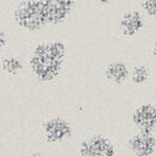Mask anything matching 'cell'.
I'll use <instances>...</instances> for the list:
<instances>
[{"label":"cell","instance_id":"obj_1","mask_svg":"<svg viewBox=\"0 0 156 156\" xmlns=\"http://www.w3.org/2000/svg\"><path fill=\"white\" fill-rule=\"evenodd\" d=\"M66 48L61 41L39 44L30 56V68L35 77L43 82L52 80L61 71Z\"/></svg>","mask_w":156,"mask_h":156},{"label":"cell","instance_id":"obj_2","mask_svg":"<svg viewBox=\"0 0 156 156\" xmlns=\"http://www.w3.org/2000/svg\"><path fill=\"white\" fill-rule=\"evenodd\" d=\"M13 18L18 26L28 30H38L48 23L40 0H26L18 4L15 9Z\"/></svg>","mask_w":156,"mask_h":156},{"label":"cell","instance_id":"obj_3","mask_svg":"<svg viewBox=\"0 0 156 156\" xmlns=\"http://www.w3.org/2000/svg\"><path fill=\"white\" fill-rule=\"evenodd\" d=\"M115 149L108 139L102 135H93L84 140L79 149V156H113Z\"/></svg>","mask_w":156,"mask_h":156},{"label":"cell","instance_id":"obj_4","mask_svg":"<svg viewBox=\"0 0 156 156\" xmlns=\"http://www.w3.org/2000/svg\"><path fill=\"white\" fill-rule=\"evenodd\" d=\"M45 11L48 23L58 24L71 12L74 0H40Z\"/></svg>","mask_w":156,"mask_h":156},{"label":"cell","instance_id":"obj_5","mask_svg":"<svg viewBox=\"0 0 156 156\" xmlns=\"http://www.w3.org/2000/svg\"><path fill=\"white\" fill-rule=\"evenodd\" d=\"M132 121L140 132H152L156 127V106L151 104L140 105L133 112Z\"/></svg>","mask_w":156,"mask_h":156},{"label":"cell","instance_id":"obj_6","mask_svg":"<svg viewBox=\"0 0 156 156\" xmlns=\"http://www.w3.org/2000/svg\"><path fill=\"white\" fill-rule=\"evenodd\" d=\"M129 149L135 156H151L156 149V139L151 132H140L129 140Z\"/></svg>","mask_w":156,"mask_h":156},{"label":"cell","instance_id":"obj_7","mask_svg":"<svg viewBox=\"0 0 156 156\" xmlns=\"http://www.w3.org/2000/svg\"><path fill=\"white\" fill-rule=\"evenodd\" d=\"M72 133L71 124L62 118H52L44 124L45 139L50 143L62 141Z\"/></svg>","mask_w":156,"mask_h":156},{"label":"cell","instance_id":"obj_8","mask_svg":"<svg viewBox=\"0 0 156 156\" xmlns=\"http://www.w3.org/2000/svg\"><path fill=\"white\" fill-rule=\"evenodd\" d=\"M143 17L138 11H129L124 13L119 21V28L126 35H134L143 28Z\"/></svg>","mask_w":156,"mask_h":156},{"label":"cell","instance_id":"obj_9","mask_svg":"<svg viewBox=\"0 0 156 156\" xmlns=\"http://www.w3.org/2000/svg\"><path fill=\"white\" fill-rule=\"evenodd\" d=\"M128 74H129V71H128L126 63H123L121 61L112 62L106 68V77L111 82L117 83V84L123 83L128 78Z\"/></svg>","mask_w":156,"mask_h":156},{"label":"cell","instance_id":"obj_10","mask_svg":"<svg viewBox=\"0 0 156 156\" xmlns=\"http://www.w3.org/2000/svg\"><path fill=\"white\" fill-rule=\"evenodd\" d=\"M1 67L6 73L15 74L23 67V65H22L21 60L17 58V57H6L5 60H2Z\"/></svg>","mask_w":156,"mask_h":156},{"label":"cell","instance_id":"obj_11","mask_svg":"<svg viewBox=\"0 0 156 156\" xmlns=\"http://www.w3.org/2000/svg\"><path fill=\"white\" fill-rule=\"evenodd\" d=\"M149 78V69L144 65H138L132 71V82L135 84H143Z\"/></svg>","mask_w":156,"mask_h":156},{"label":"cell","instance_id":"obj_12","mask_svg":"<svg viewBox=\"0 0 156 156\" xmlns=\"http://www.w3.org/2000/svg\"><path fill=\"white\" fill-rule=\"evenodd\" d=\"M143 7L147 15L156 17V0H144Z\"/></svg>","mask_w":156,"mask_h":156},{"label":"cell","instance_id":"obj_13","mask_svg":"<svg viewBox=\"0 0 156 156\" xmlns=\"http://www.w3.org/2000/svg\"><path fill=\"white\" fill-rule=\"evenodd\" d=\"M5 44H6V35L4 32L0 30V48L5 46Z\"/></svg>","mask_w":156,"mask_h":156},{"label":"cell","instance_id":"obj_14","mask_svg":"<svg viewBox=\"0 0 156 156\" xmlns=\"http://www.w3.org/2000/svg\"><path fill=\"white\" fill-rule=\"evenodd\" d=\"M29 156H45V155L41 154V152H33V154H30Z\"/></svg>","mask_w":156,"mask_h":156},{"label":"cell","instance_id":"obj_15","mask_svg":"<svg viewBox=\"0 0 156 156\" xmlns=\"http://www.w3.org/2000/svg\"><path fill=\"white\" fill-rule=\"evenodd\" d=\"M99 1H100V2L102 4V5H107V4H108V2L111 1V0H99Z\"/></svg>","mask_w":156,"mask_h":156},{"label":"cell","instance_id":"obj_16","mask_svg":"<svg viewBox=\"0 0 156 156\" xmlns=\"http://www.w3.org/2000/svg\"><path fill=\"white\" fill-rule=\"evenodd\" d=\"M152 52H154V56L156 57V43H155V45H154V49H152Z\"/></svg>","mask_w":156,"mask_h":156}]
</instances>
